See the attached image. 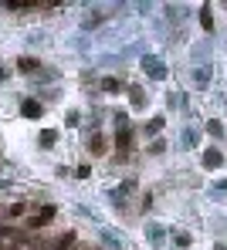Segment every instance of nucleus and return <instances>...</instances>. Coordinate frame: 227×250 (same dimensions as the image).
Wrapping results in <instances>:
<instances>
[{"mask_svg":"<svg viewBox=\"0 0 227 250\" xmlns=\"http://www.w3.org/2000/svg\"><path fill=\"white\" fill-rule=\"evenodd\" d=\"M204 163H207L210 169H217V166H221V152H207V156H204Z\"/></svg>","mask_w":227,"mask_h":250,"instance_id":"1","label":"nucleus"},{"mask_svg":"<svg viewBox=\"0 0 227 250\" xmlns=\"http://www.w3.org/2000/svg\"><path fill=\"white\" fill-rule=\"evenodd\" d=\"M24 115H31V119H34V115H41V105H34V102H24Z\"/></svg>","mask_w":227,"mask_h":250,"instance_id":"2","label":"nucleus"},{"mask_svg":"<svg viewBox=\"0 0 227 250\" xmlns=\"http://www.w3.org/2000/svg\"><path fill=\"white\" fill-rule=\"evenodd\" d=\"M17 64H21V68H24V71H34V68H38V61H31V58H21V61H17Z\"/></svg>","mask_w":227,"mask_h":250,"instance_id":"4","label":"nucleus"},{"mask_svg":"<svg viewBox=\"0 0 227 250\" xmlns=\"http://www.w3.org/2000/svg\"><path fill=\"white\" fill-rule=\"evenodd\" d=\"M51 216H54V209H45V213H41V216H34V227H41V223H47V220H51Z\"/></svg>","mask_w":227,"mask_h":250,"instance_id":"3","label":"nucleus"}]
</instances>
